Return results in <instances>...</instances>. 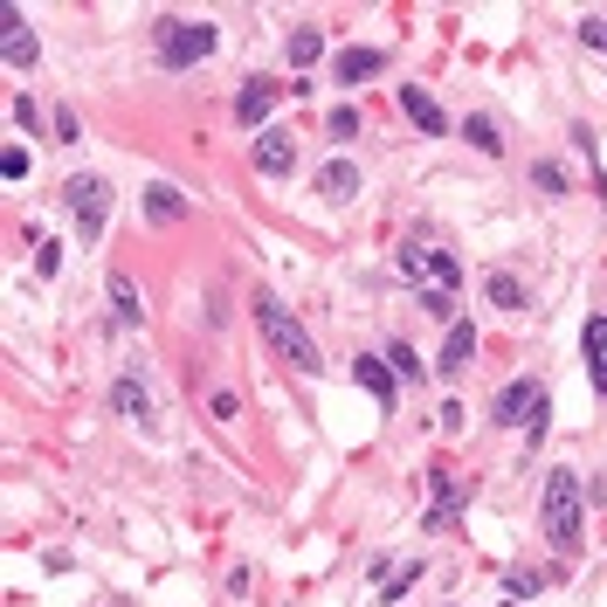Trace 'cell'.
<instances>
[{"instance_id": "obj_1", "label": "cell", "mask_w": 607, "mask_h": 607, "mask_svg": "<svg viewBox=\"0 0 607 607\" xmlns=\"http://www.w3.org/2000/svg\"><path fill=\"white\" fill-rule=\"evenodd\" d=\"M256 325H262V338H270V352L283 359V366H297V373H318V366H325V359H318V346H311V332L297 325L290 304L256 297Z\"/></svg>"}, {"instance_id": "obj_2", "label": "cell", "mask_w": 607, "mask_h": 607, "mask_svg": "<svg viewBox=\"0 0 607 607\" xmlns=\"http://www.w3.org/2000/svg\"><path fill=\"white\" fill-rule=\"evenodd\" d=\"M539 518H545V539H553V553L573 559V553H580V477H573V469H553V477H545Z\"/></svg>"}, {"instance_id": "obj_3", "label": "cell", "mask_w": 607, "mask_h": 607, "mask_svg": "<svg viewBox=\"0 0 607 607\" xmlns=\"http://www.w3.org/2000/svg\"><path fill=\"white\" fill-rule=\"evenodd\" d=\"M401 270L422 283V297H455V276H463V270H455V256L449 249H428V242H408Z\"/></svg>"}, {"instance_id": "obj_4", "label": "cell", "mask_w": 607, "mask_h": 607, "mask_svg": "<svg viewBox=\"0 0 607 607\" xmlns=\"http://www.w3.org/2000/svg\"><path fill=\"white\" fill-rule=\"evenodd\" d=\"M69 207H76V228H83V242H98L104 221H111V186H104L98 173H76V180H69Z\"/></svg>"}, {"instance_id": "obj_5", "label": "cell", "mask_w": 607, "mask_h": 607, "mask_svg": "<svg viewBox=\"0 0 607 607\" xmlns=\"http://www.w3.org/2000/svg\"><path fill=\"white\" fill-rule=\"evenodd\" d=\"M201 55H215V28L207 22H166V49H159L166 69H194Z\"/></svg>"}, {"instance_id": "obj_6", "label": "cell", "mask_w": 607, "mask_h": 607, "mask_svg": "<svg viewBox=\"0 0 607 607\" xmlns=\"http://www.w3.org/2000/svg\"><path fill=\"white\" fill-rule=\"evenodd\" d=\"M539 408H545V393H539V379H511V387L498 393V408H490V422H504V428H518V422H539Z\"/></svg>"}, {"instance_id": "obj_7", "label": "cell", "mask_w": 607, "mask_h": 607, "mask_svg": "<svg viewBox=\"0 0 607 607\" xmlns=\"http://www.w3.org/2000/svg\"><path fill=\"white\" fill-rule=\"evenodd\" d=\"M35 35H28V22H22V8H0V63L8 69H28L35 63Z\"/></svg>"}, {"instance_id": "obj_8", "label": "cell", "mask_w": 607, "mask_h": 607, "mask_svg": "<svg viewBox=\"0 0 607 607\" xmlns=\"http://www.w3.org/2000/svg\"><path fill=\"white\" fill-rule=\"evenodd\" d=\"M290 166H297L290 131H262V139H256V173H262V180H283Z\"/></svg>"}, {"instance_id": "obj_9", "label": "cell", "mask_w": 607, "mask_h": 607, "mask_svg": "<svg viewBox=\"0 0 607 607\" xmlns=\"http://www.w3.org/2000/svg\"><path fill=\"white\" fill-rule=\"evenodd\" d=\"M401 111H408V118H414V125L428 131V139H442V131H449V111L435 104V98H428L422 83H401Z\"/></svg>"}, {"instance_id": "obj_10", "label": "cell", "mask_w": 607, "mask_h": 607, "mask_svg": "<svg viewBox=\"0 0 607 607\" xmlns=\"http://www.w3.org/2000/svg\"><path fill=\"white\" fill-rule=\"evenodd\" d=\"M276 98H283V83H270V76H256V83H242V98H235V118L242 125H262L276 111Z\"/></svg>"}, {"instance_id": "obj_11", "label": "cell", "mask_w": 607, "mask_h": 607, "mask_svg": "<svg viewBox=\"0 0 607 607\" xmlns=\"http://www.w3.org/2000/svg\"><path fill=\"white\" fill-rule=\"evenodd\" d=\"M469 352H477V325H463V318H455L449 338H442V352H435V373H463Z\"/></svg>"}, {"instance_id": "obj_12", "label": "cell", "mask_w": 607, "mask_h": 607, "mask_svg": "<svg viewBox=\"0 0 607 607\" xmlns=\"http://www.w3.org/2000/svg\"><path fill=\"white\" fill-rule=\"evenodd\" d=\"M580 346H586V373H594V393L607 401V318H586Z\"/></svg>"}, {"instance_id": "obj_13", "label": "cell", "mask_w": 607, "mask_h": 607, "mask_svg": "<svg viewBox=\"0 0 607 607\" xmlns=\"http://www.w3.org/2000/svg\"><path fill=\"white\" fill-rule=\"evenodd\" d=\"M352 379H359V387H366L373 401H379V414L393 408V379H401L393 366H379V359H352Z\"/></svg>"}, {"instance_id": "obj_14", "label": "cell", "mask_w": 607, "mask_h": 607, "mask_svg": "<svg viewBox=\"0 0 607 607\" xmlns=\"http://www.w3.org/2000/svg\"><path fill=\"white\" fill-rule=\"evenodd\" d=\"M379 63H387L379 49H338L332 76H338V83H366V76H379Z\"/></svg>"}, {"instance_id": "obj_15", "label": "cell", "mask_w": 607, "mask_h": 607, "mask_svg": "<svg viewBox=\"0 0 607 607\" xmlns=\"http://www.w3.org/2000/svg\"><path fill=\"white\" fill-rule=\"evenodd\" d=\"M318 194H325V201H352V194H359V166H352V159L318 166Z\"/></svg>"}, {"instance_id": "obj_16", "label": "cell", "mask_w": 607, "mask_h": 607, "mask_svg": "<svg viewBox=\"0 0 607 607\" xmlns=\"http://www.w3.org/2000/svg\"><path fill=\"white\" fill-rule=\"evenodd\" d=\"M145 215H152V221H180V215H186V201H180V186H166V180H152V186H145Z\"/></svg>"}, {"instance_id": "obj_17", "label": "cell", "mask_w": 607, "mask_h": 607, "mask_svg": "<svg viewBox=\"0 0 607 607\" xmlns=\"http://www.w3.org/2000/svg\"><path fill=\"white\" fill-rule=\"evenodd\" d=\"M483 290H490V304H504V311H525V283L511 276V270H490Z\"/></svg>"}, {"instance_id": "obj_18", "label": "cell", "mask_w": 607, "mask_h": 607, "mask_svg": "<svg viewBox=\"0 0 607 607\" xmlns=\"http://www.w3.org/2000/svg\"><path fill=\"white\" fill-rule=\"evenodd\" d=\"M111 297H118V318H125V325H139V318H145L139 283H131V276H111Z\"/></svg>"}, {"instance_id": "obj_19", "label": "cell", "mask_w": 607, "mask_h": 607, "mask_svg": "<svg viewBox=\"0 0 607 607\" xmlns=\"http://www.w3.org/2000/svg\"><path fill=\"white\" fill-rule=\"evenodd\" d=\"M111 408L131 414V422H145V387L139 379H118V387H111Z\"/></svg>"}, {"instance_id": "obj_20", "label": "cell", "mask_w": 607, "mask_h": 607, "mask_svg": "<svg viewBox=\"0 0 607 607\" xmlns=\"http://www.w3.org/2000/svg\"><path fill=\"white\" fill-rule=\"evenodd\" d=\"M318 55H325V35H318V28H297V35H290V63L304 69V63H318Z\"/></svg>"}, {"instance_id": "obj_21", "label": "cell", "mask_w": 607, "mask_h": 607, "mask_svg": "<svg viewBox=\"0 0 607 607\" xmlns=\"http://www.w3.org/2000/svg\"><path fill=\"white\" fill-rule=\"evenodd\" d=\"M463 139L477 145V152H504V139H498V125H490V118H469V125H463Z\"/></svg>"}, {"instance_id": "obj_22", "label": "cell", "mask_w": 607, "mask_h": 607, "mask_svg": "<svg viewBox=\"0 0 607 607\" xmlns=\"http://www.w3.org/2000/svg\"><path fill=\"white\" fill-rule=\"evenodd\" d=\"M531 186H539V194H559V186H566V173H559L553 159H539V166H531Z\"/></svg>"}, {"instance_id": "obj_23", "label": "cell", "mask_w": 607, "mask_h": 607, "mask_svg": "<svg viewBox=\"0 0 607 607\" xmlns=\"http://www.w3.org/2000/svg\"><path fill=\"white\" fill-rule=\"evenodd\" d=\"M504 586H511V594H518V600H531V594H545V573H525V566H518V573H511Z\"/></svg>"}, {"instance_id": "obj_24", "label": "cell", "mask_w": 607, "mask_h": 607, "mask_svg": "<svg viewBox=\"0 0 607 607\" xmlns=\"http://www.w3.org/2000/svg\"><path fill=\"white\" fill-rule=\"evenodd\" d=\"M22 173H28V152L8 145V152H0V180H22Z\"/></svg>"}, {"instance_id": "obj_25", "label": "cell", "mask_w": 607, "mask_h": 607, "mask_svg": "<svg viewBox=\"0 0 607 607\" xmlns=\"http://www.w3.org/2000/svg\"><path fill=\"white\" fill-rule=\"evenodd\" d=\"M387 359H393V373H401V379H422V359H414V346H393Z\"/></svg>"}, {"instance_id": "obj_26", "label": "cell", "mask_w": 607, "mask_h": 607, "mask_svg": "<svg viewBox=\"0 0 607 607\" xmlns=\"http://www.w3.org/2000/svg\"><path fill=\"white\" fill-rule=\"evenodd\" d=\"M352 131H359V111L338 104V111H332V139H352Z\"/></svg>"}, {"instance_id": "obj_27", "label": "cell", "mask_w": 607, "mask_h": 607, "mask_svg": "<svg viewBox=\"0 0 607 607\" xmlns=\"http://www.w3.org/2000/svg\"><path fill=\"white\" fill-rule=\"evenodd\" d=\"M35 270L55 276V270H63V249H55V242H42V249H35Z\"/></svg>"}, {"instance_id": "obj_28", "label": "cell", "mask_w": 607, "mask_h": 607, "mask_svg": "<svg viewBox=\"0 0 607 607\" xmlns=\"http://www.w3.org/2000/svg\"><path fill=\"white\" fill-rule=\"evenodd\" d=\"M14 125H22V131H35V125H42V111H35L28 98H14Z\"/></svg>"}, {"instance_id": "obj_29", "label": "cell", "mask_w": 607, "mask_h": 607, "mask_svg": "<svg viewBox=\"0 0 607 607\" xmlns=\"http://www.w3.org/2000/svg\"><path fill=\"white\" fill-rule=\"evenodd\" d=\"M580 42H586V49H600V55H607V22H586V28H580Z\"/></svg>"}]
</instances>
